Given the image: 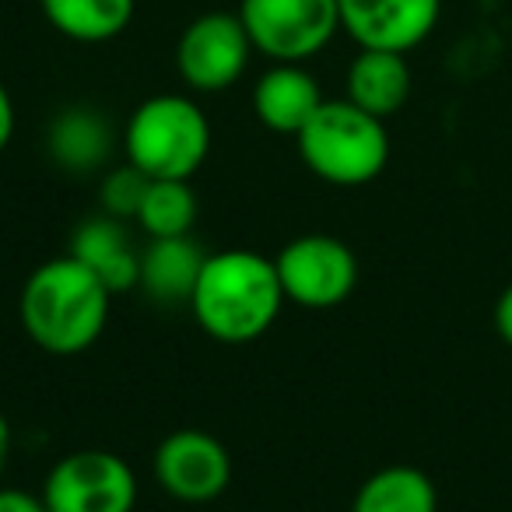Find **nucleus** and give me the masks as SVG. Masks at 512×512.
Masks as SVG:
<instances>
[{
    "instance_id": "1",
    "label": "nucleus",
    "mask_w": 512,
    "mask_h": 512,
    "mask_svg": "<svg viewBox=\"0 0 512 512\" xmlns=\"http://www.w3.org/2000/svg\"><path fill=\"white\" fill-rule=\"evenodd\" d=\"M278 267L253 249L207 253L193 288V320L221 344H249L274 327L285 306Z\"/></svg>"
},
{
    "instance_id": "2",
    "label": "nucleus",
    "mask_w": 512,
    "mask_h": 512,
    "mask_svg": "<svg viewBox=\"0 0 512 512\" xmlns=\"http://www.w3.org/2000/svg\"><path fill=\"white\" fill-rule=\"evenodd\" d=\"M109 288L71 253L46 260L22 288V327L46 355L71 358L88 351L109 323Z\"/></svg>"
},
{
    "instance_id": "3",
    "label": "nucleus",
    "mask_w": 512,
    "mask_h": 512,
    "mask_svg": "<svg viewBox=\"0 0 512 512\" xmlns=\"http://www.w3.org/2000/svg\"><path fill=\"white\" fill-rule=\"evenodd\" d=\"M295 141L306 169L330 186H365L383 176L390 162L386 120L365 113L348 99L323 102Z\"/></svg>"
},
{
    "instance_id": "4",
    "label": "nucleus",
    "mask_w": 512,
    "mask_h": 512,
    "mask_svg": "<svg viewBox=\"0 0 512 512\" xmlns=\"http://www.w3.org/2000/svg\"><path fill=\"white\" fill-rule=\"evenodd\" d=\"M123 158L151 179H193L211 151V123L190 95H151L123 123Z\"/></svg>"
},
{
    "instance_id": "5",
    "label": "nucleus",
    "mask_w": 512,
    "mask_h": 512,
    "mask_svg": "<svg viewBox=\"0 0 512 512\" xmlns=\"http://www.w3.org/2000/svg\"><path fill=\"white\" fill-rule=\"evenodd\" d=\"M249 43L271 64H306L341 32L337 0H242Z\"/></svg>"
},
{
    "instance_id": "6",
    "label": "nucleus",
    "mask_w": 512,
    "mask_h": 512,
    "mask_svg": "<svg viewBox=\"0 0 512 512\" xmlns=\"http://www.w3.org/2000/svg\"><path fill=\"white\" fill-rule=\"evenodd\" d=\"M281 292L302 309H334L351 299L358 285V256L348 242L327 232L295 235L278 256Z\"/></svg>"
},
{
    "instance_id": "7",
    "label": "nucleus",
    "mask_w": 512,
    "mask_h": 512,
    "mask_svg": "<svg viewBox=\"0 0 512 512\" xmlns=\"http://www.w3.org/2000/svg\"><path fill=\"white\" fill-rule=\"evenodd\" d=\"M39 495L50 512H134L137 474L109 449H81L46 474Z\"/></svg>"
},
{
    "instance_id": "8",
    "label": "nucleus",
    "mask_w": 512,
    "mask_h": 512,
    "mask_svg": "<svg viewBox=\"0 0 512 512\" xmlns=\"http://www.w3.org/2000/svg\"><path fill=\"white\" fill-rule=\"evenodd\" d=\"M253 43L239 11H207L193 18L176 43V71L190 92H225L246 74Z\"/></svg>"
},
{
    "instance_id": "9",
    "label": "nucleus",
    "mask_w": 512,
    "mask_h": 512,
    "mask_svg": "<svg viewBox=\"0 0 512 512\" xmlns=\"http://www.w3.org/2000/svg\"><path fill=\"white\" fill-rule=\"evenodd\" d=\"M151 470L165 495H172L176 502L204 505L225 495L232 481V456L211 432L179 428L158 442Z\"/></svg>"
},
{
    "instance_id": "10",
    "label": "nucleus",
    "mask_w": 512,
    "mask_h": 512,
    "mask_svg": "<svg viewBox=\"0 0 512 512\" xmlns=\"http://www.w3.org/2000/svg\"><path fill=\"white\" fill-rule=\"evenodd\" d=\"M337 11L358 50L411 53L435 32L442 0H337Z\"/></svg>"
},
{
    "instance_id": "11",
    "label": "nucleus",
    "mask_w": 512,
    "mask_h": 512,
    "mask_svg": "<svg viewBox=\"0 0 512 512\" xmlns=\"http://www.w3.org/2000/svg\"><path fill=\"white\" fill-rule=\"evenodd\" d=\"M67 253L78 264H85L109 288V295L134 292L141 285V249H137L127 221L113 218V214H95V218L81 221L74 228Z\"/></svg>"
},
{
    "instance_id": "12",
    "label": "nucleus",
    "mask_w": 512,
    "mask_h": 512,
    "mask_svg": "<svg viewBox=\"0 0 512 512\" xmlns=\"http://www.w3.org/2000/svg\"><path fill=\"white\" fill-rule=\"evenodd\" d=\"M320 81L306 71L302 64H274L260 74L253 88V109L256 120L267 130L285 137H299V130L316 116L323 106Z\"/></svg>"
},
{
    "instance_id": "13",
    "label": "nucleus",
    "mask_w": 512,
    "mask_h": 512,
    "mask_svg": "<svg viewBox=\"0 0 512 512\" xmlns=\"http://www.w3.org/2000/svg\"><path fill=\"white\" fill-rule=\"evenodd\" d=\"M344 99L355 102L358 109L390 120L393 113L407 106L411 99V67L407 53L390 50H358V57L348 64L344 78Z\"/></svg>"
},
{
    "instance_id": "14",
    "label": "nucleus",
    "mask_w": 512,
    "mask_h": 512,
    "mask_svg": "<svg viewBox=\"0 0 512 512\" xmlns=\"http://www.w3.org/2000/svg\"><path fill=\"white\" fill-rule=\"evenodd\" d=\"M207 253L190 239H151L141 249V292L158 306H190Z\"/></svg>"
},
{
    "instance_id": "15",
    "label": "nucleus",
    "mask_w": 512,
    "mask_h": 512,
    "mask_svg": "<svg viewBox=\"0 0 512 512\" xmlns=\"http://www.w3.org/2000/svg\"><path fill=\"white\" fill-rule=\"evenodd\" d=\"M116 134L92 106H67L50 120L46 151L67 172H99L113 155Z\"/></svg>"
},
{
    "instance_id": "16",
    "label": "nucleus",
    "mask_w": 512,
    "mask_h": 512,
    "mask_svg": "<svg viewBox=\"0 0 512 512\" xmlns=\"http://www.w3.org/2000/svg\"><path fill=\"white\" fill-rule=\"evenodd\" d=\"M39 8L64 39L99 46L127 32L137 0H39Z\"/></svg>"
},
{
    "instance_id": "17",
    "label": "nucleus",
    "mask_w": 512,
    "mask_h": 512,
    "mask_svg": "<svg viewBox=\"0 0 512 512\" xmlns=\"http://www.w3.org/2000/svg\"><path fill=\"white\" fill-rule=\"evenodd\" d=\"M351 512H439V491L425 470L393 463L365 477Z\"/></svg>"
},
{
    "instance_id": "18",
    "label": "nucleus",
    "mask_w": 512,
    "mask_h": 512,
    "mask_svg": "<svg viewBox=\"0 0 512 512\" xmlns=\"http://www.w3.org/2000/svg\"><path fill=\"white\" fill-rule=\"evenodd\" d=\"M137 225L148 232V239L190 235L197 225V193L190 179H151L141 211H137Z\"/></svg>"
},
{
    "instance_id": "19",
    "label": "nucleus",
    "mask_w": 512,
    "mask_h": 512,
    "mask_svg": "<svg viewBox=\"0 0 512 512\" xmlns=\"http://www.w3.org/2000/svg\"><path fill=\"white\" fill-rule=\"evenodd\" d=\"M151 186V176H144L137 165L123 162L109 169L99 179V207L102 214H113L120 221H137V211L144 204V193Z\"/></svg>"
},
{
    "instance_id": "20",
    "label": "nucleus",
    "mask_w": 512,
    "mask_h": 512,
    "mask_svg": "<svg viewBox=\"0 0 512 512\" xmlns=\"http://www.w3.org/2000/svg\"><path fill=\"white\" fill-rule=\"evenodd\" d=\"M0 512H50L43 495H32L22 488H4L0 484Z\"/></svg>"
},
{
    "instance_id": "21",
    "label": "nucleus",
    "mask_w": 512,
    "mask_h": 512,
    "mask_svg": "<svg viewBox=\"0 0 512 512\" xmlns=\"http://www.w3.org/2000/svg\"><path fill=\"white\" fill-rule=\"evenodd\" d=\"M11 137H15V102H11V92L0 81V151L8 148Z\"/></svg>"
},
{
    "instance_id": "22",
    "label": "nucleus",
    "mask_w": 512,
    "mask_h": 512,
    "mask_svg": "<svg viewBox=\"0 0 512 512\" xmlns=\"http://www.w3.org/2000/svg\"><path fill=\"white\" fill-rule=\"evenodd\" d=\"M495 330H498V337L512 348V285L505 288L495 302Z\"/></svg>"
},
{
    "instance_id": "23",
    "label": "nucleus",
    "mask_w": 512,
    "mask_h": 512,
    "mask_svg": "<svg viewBox=\"0 0 512 512\" xmlns=\"http://www.w3.org/2000/svg\"><path fill=\"white\" fill-rule=\"evenodd\" d=\"M8 456H11V428H8V418L0 414V474L8 467Z\"/></svg>"
}]
</instances>
